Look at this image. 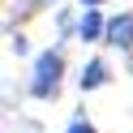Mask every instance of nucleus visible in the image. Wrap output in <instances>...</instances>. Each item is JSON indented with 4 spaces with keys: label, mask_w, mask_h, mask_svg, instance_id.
<instances>
[{
    "label": "nucleus",
    "mask_w": 133,
    "mask_h": 133,
    "mask_svg": "<svg viewBox=\"0 0 133 133\" xmlns=\"http://www.w3.org/2000/svg\"><path fill=\"white\" fill-rule=\"evenodd\" d=\"M69 133H95V124H86V120H73V124H69Z\"/></svg>",
    "instance_id": "nucleus-5"
},
{
    "label": "nucleus",
    "mask_w": 133,
    "mask_h": 133,
    "mask_svg": "<svg viewBox=\"0 0 133 133\" xmlns=\"http://www.w3.org/2000/svg\"><path fill=\"white\" fill-rule=\"evenodd\" d=\"M82 4H86V9H95V4H99V0H82Z\"/></svg>",
    "instance_id": "nucleus-6"
},
{
    "label": "nucleus",
    "mask_w": 133,
    "mask_h": 133,
    "mask_svg": "<svg viewBox=\"0 0 133 133\" xmlns=\"http://www.w3.org/2000/svg\"><path fill=\"white\" fill-rule=\"evenodd\" d=\"M107 43H120V47L133 43V13H120L107 22Z\"/></svg>",
    "instance_id": "nucleus-2"
},
{
    "label": "nucleus",
    "mask_w": 133,
    "mask_h": 133,
    "mask_svg": "<svg viewBox=\"0 0 133 133\" xmlns=\"http://www.w3.org/2000/svg\"><path fill=\"white\" fill-rule=\"evenodd\" d=\"M103 82H107V64L103 60H90L86 73H82V90H95V86H103Z\"/></svg>",
    "instance_id": "nucleus-4"
},
{
    "label": "nucleus",
    "mask_w": 133,
    "mask_h": 133,
    "mask_svg": "<svg viewBox=\"0 0 133 133\" xmlns=\"http://www.w3.org/2000/svg\"><path fill=\"white\" fill-rule=\"evenodd\" d=\"M56 82H60V56H56V52H43L35 60V95H52Z\"/></svg>",
    "instance_id": "nucleus-1"
},
{
    "label": "nucleus",
    "mask_w": 133,
    "mask_h": 133,
    "mask_svg": "<svg viewBox=\"0 0 133 133\" xmlns=\"http://www.w3.org/2000/svg\"><path fill=\"white\" fill-rule=\"evenodd\" d=\"M77 35H82V39H99V35H107V22L99 17L95 9H86V17H82V26H77Z\"/></svg>",
    "instance_id": "nucleus-3"
}]
</instances>
